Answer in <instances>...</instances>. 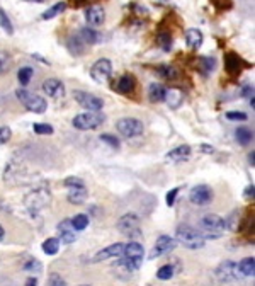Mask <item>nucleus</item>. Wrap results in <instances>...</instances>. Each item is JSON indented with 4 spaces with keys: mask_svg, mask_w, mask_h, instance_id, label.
I'll list each match as a JSON object with an SVG mask.
<instances>
[{
    "mask_svg": "<svg viewBox=\"0 0 255 286\" xmlns=\"http://www.w3.org/2000/svg\"><path fill=\"white\" fill-rule=\"evenodd\" d=\"M175 240H177L179 243H182L185 249H190V251L203 249L204 243H206V238L203 237V234L190 225L177 227V232H175Z\"/></svg>",
    "mask_w": 255,
    "mask_h": 286,
    "instance_id": "1",
    "label": "nucleus"
},
{
    "mask_svg": "<svg viewBox=\"0 0 255 286\" xmlns=\"http://www.w3.org/2000/svg\"><path fill=\"white\" fill-rule=\"evenodd\" d=\"M143 256H145V251H143V246L140 242L124 243V251H123V256H121L123 259H121L119 264L128 273L138 271L143 264Z\"/></svg>",
    "mask_w": 255,
    "mask_h": 286,
    "instance_id": "2",
    "label": "nucleus"
},
{
    "mask_svg": "<svg viewBox=\"0 0 255 286\" xmlns=\"http://www.w3.org/2000/svg\"><path fill=\"white\" fill-rule=\"evenodd\" d=\"M226 229V221L220 215H206L201 218V234L204 238H220Z\"/></svg>",
    "mask_w": 255,
    "mask_h": 286,
    "instance_id": "3",
    "label": "nucleus"
},
{
    "mask_svg": "<svg viewBox=\"0 0 255 286\" xmlns=\"http://www.w3.org/2000/svg\"><path fill=\"white\" fill-rule=\"evenodd\" d=\"M15 97L20 100V104H23L26 109L31 111V113H34V114H42L48 108L46 100L42 99L41 95L26 91V89H19V91H15Z\"/></svg>",
    "mask_w": 255,
    "mask_h": 286,
    "instance_id": "4",
    "label": "nucleus"
},
{
    "mask_svg": "<svg viewBox=\"0 0 255 286\" xmlns=\"http://www.w3.org/2000/svg\"><path fill=\"white\" fill-rule=\"evenodd\" d=\"M65 188L68 189V194H67V199L68 203L72 205H82L85 199H87V194L89 191L85 188V184L82 179L78 177H67L65 179Z\"/></svg>",
    "mask_w": 255,
    "mask_h": 286,
    "instance_id": "5",
    "label": "nucleus"
},
{
    "mask_svg": "<svg viewBox=\"0 0 255 286\" xmlns=\"http://www.w3.org/2000/svg\"><path fill=\"white\" fill-rule=\"evenodd\" d=\"M104 121H105V116L100 114L99 111H89V113L77 114L75 118H73L72 125L75 126L77 130L87 131V130H95V128H99V126L102 125Z\"/></svg>",
    "mask_w": 255,
    "mask_h": 286,
    "instance_id": "6",
    "label": "nucleus"
},
{
    "mask_svg": "<svg viewBox=\"0 0 255 286\" xmlns=\"http://www.w3.org/2000/svg\"><path fill=\"white\" fill-rule=\"evenodd\" d=\"M50 199H51L50 189L38 188V189H34L33 193H29L26 196V206H28V210L31 213H38V211H41L46 205H50Z\"/></svg>",
    "mask_w": 255,
    "mask_h": 286,
    "instance_id": "7",
    "label": "nucleus"
},
{
    "mask_svg": "<svg viewBox=\"0 0 255 286\" xmlns=\"http://www.w3.org/2000/svg\"><path fill=\"white\" fill-rule=\"evenodd\" d=\"M116 128L124 138H136V136L143 135V130L145 126L140 119L136 118H121L118 123H116Z\"/></svg>",
    "mask_w": 255,
    "mask_h": 286,
    "instance_id": "8",
    "label": "nucleus"
},
{
    "mask_svg": "<svg viewBox=\"0 0 255 286\" xmlns=\"http://www.w3.org/2000/svg\"><path fill=\"white\" fill-rule=\"evenodd\" d=\"M113 75V63L108 58H100L90 68V77L97 84H105Z\"/></svg>",
    "mask_w": 255,
    "mask_h": 286,
    "instance_id": "9",
    "label": "nucleus"
},
{
    "mask_svg": "<svg viewBox=\"0 0 255 286\" xmlns=\"http://www.w3.org/2000/svg\"><path fill=\"white\" fill-rule=\"evenodd\" d=\"M118 230L128 237L140 235V218L135 213H126L118 221Z\"/></svg>",
    "mask_w": 255,
    "mask_h": 286,
    "instance_id": "10",
    "label": "nucleus"
},
{
    "mask_svg": "<svg viewBox=\"0 0 255 286\" xmlns=\"http://www.w3.org/2000/svg\"><path fill=\"white\" fill-rule=\"evenodd\" d=\"M73 99L77 100V104H80L83 109L87 111H100L104 108V100L97 97L94 94L83 92V91H75L73 92Z\"/></svg>",
    "mask_w": 255,
    "mask_h": 286,
    "instance_id": "11",
    "label": "nucleus"
},
{
    "mask_svg": "<svg viewBox=\"0 0 255 286\" xmlns=\"http://www.w3.org/2000/svg\"><path fill=\"white\" fill-rule=\"evenodd\" d=\"M190 203L196 206H206L213 201V189L206 184H199V186H194L190 189L189 194Z\"/></svg>",
    "mask_w": 255,
    "mask_h": 286,
    "instance_id": "12",
    "label": "nucleus"
},
{
    "mask_svg": "<svg viewBox=\"0 0 255 286\" xmlns=\"http://www.w3.org/2000/svg\"><path fill=\"white\" fill-rule=\"evenodd\" d=\"M216 279L220 283H230L233 281V279H237L240 274H238L237 271V264L233 262V261H225V262H221L220 266L216 268Z\"/></svg>",
    "mask_w": 255,
    "mask_h": 286,
    "instance_id": "13",
    "label": "nucleus"
},
{
    "mask_svg": "<svg viewBox=\"0 0 255 286\" xmlns=\"http://www.w3.org/2000/svg\"><path fill=\"white\" fill-rule=\"evenodd\" d=\"M175 247H177V240H175L174 237L160 235V237L157 238L155 246H153V251H152V254H150V259L160 257V256H163V254L174 251Z\"/></svg>",
    "mask_w": 255,
    "mask_h": 286,
    "instance_id": "14",
    "label": "nucleus"
},
{
    "mask_svg": "<svg viewBox=\"0 0 255 286\" xmlns=\"http://www.w3.org/2000/svg\"><path fill=\"white\" fill-rule=\"evenodd\" d=\"M42 92L51 99H63L65 97V86L58 78H48L42 82Z\"/></svg>",
    "mask_w": 255,
    "mask_h": 286,
    "instance_id": "15",
    "label": "nucleus"
},
{
    "mask_svg": "<svg viewBox=\"0 0 255 286\" xmlns=\"http://www.w3.org/2000/svg\"><path fill=\"white\" fill-rule=\"evenodd\" d=\"M243 67H247V63L243 62L242 58L237 55V53L230 51V53H226V55H225V68H226V72L230 73V75H233V77L240 75Z\"/></svg>",
    "mask_w": 255,
    "mask_h": 286,
    "instance_id": "16",
    "label": "nucleus"
},
{
    "mask_svg": "<svg viewBox=\"0 0 255 286\" xmlns=\"http://www.w3.org/2000/svg\"><path fill=\"white\" fill-rule=\"evenodd\" d=\"M123 251H124V243L116 242V243H113V246H108L105 249H102V251H99L94 256L92 261L94 262H100V261H105V259L121 257V256H123Z\"/></svg>",
    "mask_w": 255,
    "mask_h": 286,
    "instance_id": "17",
    "label": "nucleus"
},
{
    "mask_svg": "<svg viewBox=\"0 0 255 286\" xmlns=\"http://www.w3.org/2000/svg\"><path fill=\"white\" fill-rule=\"evenodd\" d=\"M85 21H87L89 26L92 28H97V26H102L105 21V10L100 7V5H92L85 10Z\"/></svg>",
    "mask_w": 255,
    "mask_h": 286,
    "instance_id": "18",
    "label": "nucleus"
},
{
    "mask_svg": "<svg viewBox=\"0 0 255 286\" xmlns=\"http://www.w3.org/2000/svg\"><path fill=\"white\" fill-rule=\"evenodd\" d=\"M184 38H185V43H187V46L190 48V50H199L201 45H203V41H204L203 33L196 28H190V29L185 31Z\"/></svg>",
    "mask_w": 255,
    "mask_h": 286,
    "instance_id": "19",
    "label": "nucleus"
},
{
    "mask_svg": "<svg viewBox=\"0 0 255 286\" xmlns=\"http://www.w3.org/2000/svg\"><path fill=\"white\" fill-rule=\"evenodd\" d=\"M58 230H60V237L63 243H73L77 240V232L72 227L70 220H63L60 225H58Z\"/></svg>",
    "mask_w": 255,
    "mask_h": 286,
    "instance_id": "20",
    "label": "nucleus"
},
{
    "mask_svg": "<svg viewBox=\"0 0 255 286\" xmlns=\"http://www.w3.org/2000/svg\"><path fill=\"white\" fill-rule=\"evenodd\" d=\"M163 100H167L170 109H179L180 104L184 103V92L177 87H172V89H168V91H165V99Z\"/></svg>",
    "mask_w": 255,
    "mask_h": 286,
    "instance_id": "21",
    "label": "nucleus"
},
{
    "mask_svg": "<svg viewBox=\"0 0 255 286\" xmlns=\"http://www.w3.org/2000/svg\"><path fill=\"white\" fill-rule=\"evenodd\" d=\"M190 152L193 150H190L189 145H179V147H175L174 150H170L167 153V158L168 160H172V162H184L190 157Z\"/></svg>",
    "mask_w": 255,
    "mask_h": 286,
    "instance_id": "22",
    "label": "nucleus"
},
{
    "mask_svg": "<svg viewBox=\"0 0 255 286\" xmlns=\"http://www.w3.org/2000/svg\"><path fill=\"white\" fill-rule=\"evenodd\" d=\"M136 87V80L133 75H123L118 80V84L114 86V91H118L119 94H131Z\"/></svg>",
    "mask_w": 255,
    "mask_h": 286,
    "instance_id": "23",
    "label": "nucleus"
},
{
    "mask_svg": "<svg viewBox=\"0 0 255 286\" xmlns=\"http://www.w3.org/2000/svg\"><path fill=\"white\" fill-rule=\"evenodd\" d=\"M237 271L243 278L253 276V273H255V259L253 257H245L243 261H240L237 264Z\"/></svg>",
    "mask_w": 255,
    "mask_h": 286,
    "instance_id": "24",
    "label": "nucleus"
},
{
    "mask_svg": "<svg viewBox=\"0 0 255 286\" xmlns=\"http://www.w3.org/2000/svg\"><path fill=\"white\" fill-rule=\"evenodd\" d=\"M165 91L167 89L160 84H152L150 89H148V97H150L152 103H162L165 99Z\"/></svg>",
    "mask_w": 255,
    "mask_h": 286,
    "instance_id": "25",
    "label": "nucleus"
},
{
    "mask_svg": "<svg viewBox=\"0 0 255 286\" xmlns=\"http://www.w3.org/2000/svg\"><path fill=\"white\" fill-rule=\"evenodd\" d=\"M78 36H80L85 45H95V43H99V39H100V34L95 29L89 28V26L87 28H82Z\"/></svg>",
    "mask_w": 255,
    "mask_h": 286,
    "instance_id": "26",
    "label": "nucleus"
},
{
    "mask_svg": "<svg viewBox=\"0 0 255 286\" xmlns=\"http://www.w3.org/2000/svg\"><path fill=\"white\" fill-rule=\"evenodd\" d=\"M65 10H67V2H58L55 5H51V7L48 9V10H45V12H42V15H41V19L42 21H50L53 17H56V15L63 14Z\"/></svg>",
    "mask_w": 255,
    "mask_h": 286,
    "instance_id": "27",
    "label": "nucleus"
},
{
    "mask_svg": "<svg viewBox=\"0 0 255 286\" xmlns=\"http://www.w3.org/2000/svg\"><path fill=\"white\" fill-rule=\"evenodd\" d=\"M68 50H70V53L72 55H75V56H78V55H82V53L85 51V43L82 41V38L80 36H70V39H68Z\"/></svg>",
    "mask_w": 255,
    "mask_h": 286,
    "instance_id": "28",
    "label": "nucleus"
},
{
    "mask_svg": "<svg viewBox=\"0 0 255 286\" xmlns=\"http://www.w3.org/2000/svg\"><path fill=\"white\" fill-rule=\"evenodd\" d=\"M235 136H237V141L240 143V145H248L253 138V133H252L250 128H247V126H240V128L235 131Z\"/></svg>",
    "mask_w": 255,
    "mask_h": 286,
    "instance_id": "29",
    "label": "nucleus"
},
{
    "mask_svg": "<svg viewBox=\"0 0 255 286\" xmlns=\"http://www.w3.org/2000/svg\"><path fill=\"white\" fill-rule=\"evenodd\" d=\"M60 251V240L55 237L51 238H46L45 242H42V252L48 254V256H55Z\"/></svg>",
    "mask_w": 255,
    "mask_h": 286,
    "instance_id": "30",
    "label": "nucleus"
},
{
    "mask_svg": "<svg viewBox=\"0 0 255 286\" xmlns=\"http://www.w3.org/2000/svg\"><path fill=\"white\" fill-rule=\"evenodd\" d=\"M89 216L87 215H83V213H80V215H75L73 216V218L70 220V223H72V227L73 229H75V232H82V230H85L89 227Z\"/></svg>",
    "mask_w": 255,
    "mask_h": 286,
    "instance_id": "31",
    "label": "nucleus"
},
{
    "mask_svg": "<svg viewBox=\"0 0 255 286\" xmlns=\"http://www.w3.org/2000/svg\"><path fill=\"white\" fill-rule=\"evenodd\" d=\"M157 72H158V75L163 77V78H167V80H175V78L179 77L177 70H175L174 67H170V65H162V67H158Z\"/></svg>",
    "mask_w": 255,
    "mask_h": 286,
    "instance_id": "32",
    "label": "nucleus"
},
{
    "mask_svg": "<svg viewBox=\"0 0 255 286\" xmlns=\"http://www.w3.org/2000/svg\"><path fill=\"white\" fill-rule=\"evenodd\" d=\"M33 73L34 70L31 67H23L20 70L17 72V80L20 86H28V84L31 82V78H33Z\"/></svg>",
    "mask_w": 255,
    "mask_h": 286,
    "instance_id": "33",
    "label": "nucleus"
},
{
    "mask_svg": "<svg viewBox=\"0 0 255 286\" xmlns=\"http://www.w3.org/2000/svg\"><path fill=\"white\" fill-rule=\"evenodd\" d=\"M199 65H201V70H203L204 75H209V73L215 70L216 60H215V58H209V56H203L199 60Z\"/></svg>",
    "mask_w": 255,
    "mask_h": 286,
    "instance_id": "34",
    "label": "nucleus"
},
{
    "mask_svg": "<svg viewBox=\"0 0 255 286\" xmlns=\"http://www.w3.org/2000/svg\"><path fill=\"white\" fill-rule=\"evenodd\" d=\"M174 274H175V269L172 264H165V266H162L157 271V278L162 279V281H167V279L174 278Z\"/></svg>",
    "mask_w": 255,
    "mask_h": 286,
    "instance_id": "35",
    "label": "nucleus"
},
{
    "mask_svg": "<svg viewBox=\"0 0 255 286\" xmlns=\"http://www.w3.org/2000/svg\"><path fill=\"white\" fill-rule=\"evenodd\" d=\"M0 26H2L7 34H14V26H12V23H10L9 15L5 14L4 9H0Z\"/></svg>",
    "mask_w": 255,
    "mask_h": 286,
    "instance_id": "36",
    "label": "nucleus"
},
{
    "mask_svg": "<svg viewBox=\"0 0 255 286\" xmlns=\"http://www.w3.org/2000/svg\"><path fill=\"white\" fill-rule=\"evenodd\" d=\"M33 130L36 135H53V126L48 123H34Z\"/></svg>",
    "mask_w": 255,
    "mask_h": 286,
    "instance_id": "37",
    "label": "nucleus"
},
{
    "mask_svg": "<svg viewBox=\"0 0 255 286\" xmlns=\"http://www.w3.org/2000/svg\"><path fill=\"white\" fill-rule=\"evenodd\" d=\"M158 43L163 48V51H170L172 50V36L170 33H160L158 34Z\"/></svg>",
    "mask_w": 255,
    "mask_h": 286,
    "instance_id": "38",
    "label": "nucleus"
},
{
    "mask_svg": "<svg viewBox=\"0 0 255 286\" xmlns=\"http://www.w3.org/2000/svg\"><path fill=\"white\" fill-rule=\"evenodd\" d=\"M24 271L39 274V273L42 271V266H41L39 261H36V259H31V261H28V262L24 264Z\"/></svg>",
    "mask_w": 255,
    "mask_h": 286,
    "instance_id": "39",
    "label": "nucleus"
},
{
    "mask_svg": "<svg viewBox=\"0 0 255 286\" xmlns=\"http://www.w3.org/2000/svg\"><path fill=\"white\" fill-rule=\"evenodd\" d=\"M12 65V60H10V56L7 55L5 51H0V75L5 73Z\"/></svg>",
    "mask_w": 255,
    "mask_h": 286,
    "instance_id": "40",
    "label": "nucleus"
},
{
    "mask_svg": "<svg viewBox=\"0 0 255 286\" xmlns=\"http://www.w3.org/2000/svg\"><path fill=\"white\" fill-rule=\"evenodd\" d=\"M10 138H12V130L9 126H0V145L9 143Z\"/></svg>",
    "mask_w": 255,
    "mask_h": 286,
    "instance_id": "41",
    "label": "nucleus"
},
{
    "mask_svg": "<svg viewBox=\"0 0 255 286\" xmlns=\"http://www.w3.org/2000/svg\"><path fill=\"white\" fill-rule=\"evenodd\" d=\"M48 284L50 286H67V281L58 273H53V274H50V278H48Z\"/></svg>",
    "mask_w": 255,
    "mask_h": 286,
    "instance_id": "42",
    "label": "nucleus"
},
{
    "mask_svg": "<svg viewBox=\"0 0 255 286\" xmlns=\"http://www.w3.org/2000/svg\"><path fill=\"white\" fill-rule=\"evenodd\" d=\"M226 118L230 121H247L248 116L242 111H230V113H226Z\"/></svg>",
    "mask_w": 255,
    "mask_h": 286,
    "instance_id": "43",
    "label": "nucleus"
},
{
    "mask_svg": "<svg viewBox=\"0 0 255 286\" xmlns=\"http://www.w3.org/2000/svg\"><path fill=\"white\" fill-rule=\"evenodd\" d=\"M100 140H102L104 143H108V145H111L113 148H116V150L119 148V141H118V138H116V136H113V135L104 133L102 136H100Z\"/></svg>",
    "mask_w": 255,
    "mask_h": 286,
    "instance_id": "44",
    "label": "nucleus"
},
{
    "mask_svg": "<svg viewBox=\"0 0 255 286\" xmlns=\"http://www.w3.org/2000/svg\"><path fill=\"white\" fill-rule=\"evenodd\" d=\"M179 191H180V188H174L172 191H168V193H167V198H165V201H167V205H168V206H174V203H175V198H177Z\"/></svg>",
    "mask_w": 255,
    "mask_h": 286,
    "instance_id": "45",
    "label": "nucleus"
},
{
    "mask_svg": "<svg viewBox=\"0 0 255 286\" xmlns=\"http://www.w3.org/2000/svg\"><path fill=\"white\" fill-rule=\"evenodd\" d=\"M240 95H243V97H247V99H250V97H253V86H243L242 89H240Z\"/></svg>",
    "mask_w": 255,
    "mask_h": 286,
    "instance_id": "46",
    "label": "nucleus"
},
{
    "mask_svg": "<svg viewBox=\"0 0 255 286\" xmlns=\"http://www.w3.org/2000/svg\"><path fill=\"white\" fill-rule=\"evenodd\" d=\"M253 196H255V186H253V184H250V186L245 189V198L247 199H253Z\"/></svg>",
    "mask_w": 255,
    "mask_h": 286,
    "instance_id": "47",
    "label": "nucleus"
},
{
    "mask_svg": "<svg viewBox=\"0 0 255 286\" xmlns=\"http://www.w3.org/2000/svg\"><path fill=\"white\" fill-rule=\"evenodd\" d=\"M201 150H203L204 153H213L215 152V148H213L211 145H201Z\"/></svg>",
    "mask_w": 255,
    "mask_h": 286,
    "instance_id": "48",
    "label": "nucleus"
},
{
    "mask_svg": "<svg viewBox=\"0 0 255 286\" xmlns=\"http://www.w3.org/2000/svg\"><path fill=\"white\" fill-rule=\"evenodd\" d=\"M38 284V279L36 278H28V281H26V286H36Z\"/></svg>",
    "mask_w": 255,
    "mask_h": 286,
    "instance_id": "49",
    "label": "nucleus"
},
{
    "mask_svg": "<svg viewBox=\"0 0 255 286\" xmlns=\"http://www.w3.org/2000/svg\"><path fill=\"white\" fill-rule=\"evenodd\" d=\"M248 162H250L252 167H253V164H255V152H252L250 155H248Z\"/></svg>",
    "mask_w": 255,
    "mask_h": 286,
    "instance_id": "50",
    "label": "nucleus"
},
{
    "mask_svg": "<svg viewBox=\"0 0 255 286\" xmlns=\"http://www.w3.org/2000/svg\"><path fill=\"white\" fill-rule=\"evenodd\" d=\"M28 2H34V4H42V2H48V0H28Z\"/></svg>",
    "mask_w": 255,
    "mask_h": 286,
    "instance_id": "51",
    "label": "nucleus"
},
{
    "mask_svg": "<svg viewBox=\"0 0 255 286\" xmlns=\"http://www.w3.org/2000/svg\"><path fill=\"white\" fill-rule=\"evenodd\" d=\"M4 234H5V232H4V229H2V225H0V238H4Z\"/></svg>",
    "mask_w": 255,
    "mask_h": 286,
    "instance_id": "52",
    "label": "nucleus"
},
{
    "mask_svg": "<svg viewBox=\"0 0 255 286\" xmlns=\"http://www.w3.org/2000/svg\"><path fill=\"white\" fill-rule=\"evenodd\" d=\"M75 2H77V5H82V4L85 2V0H75Z\"/></svg>",
    "mask_w": 255,
    "mask_h": 286,
    "instance_id": "53",
    "label": "nucleus"
},
{
    "mask_svg": "<svg viewBox=\"0 0 255 286\" xmlns=\"http://www.w3.org/2000/svg\"><path fill=\"white\" fill-rule=\"evenodd\" d=\"M82 286H89V284H82Z\"/></svg>",
    "mask_w": 255,
    "mask_h": 286,
    "instance_id": "54",
    "label": "nucleus"
}]
</instances>
